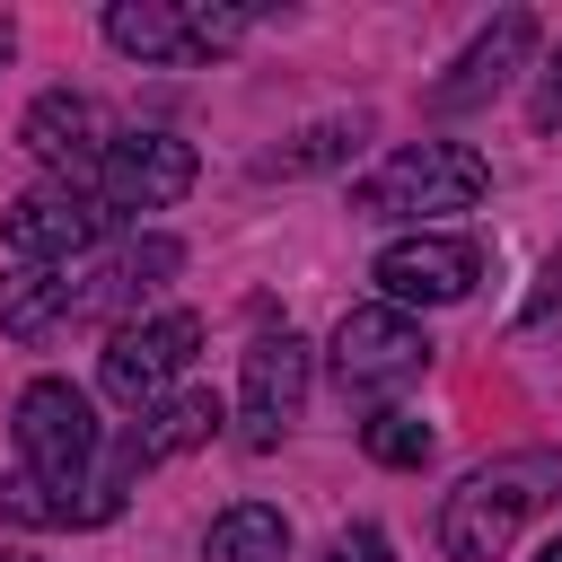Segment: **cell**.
Listing matches in <instances>:
<instances>
[{
  "label": "cell",
  "instance_id": "1",
  "mask_svg": "<svg viewBox=\"0 0 562 562\" xmlns=\"http://www.w3.org/2000/svg\"><path fill=\"white\" fill-rule=\"evenodd\" d=\"M562 492V448H518V457H492L474 465L448 501H439V544L448 562H501L518 544V527Z\"/></svg>",
  "mask_w": 562,
  "mask_h": 562
},
{
  "label": "cell",
  "instance_id": "2",
  "mask_svg": "<svg viewBox=\"0 0 562 562\" xmlns=\"http://www.w3.org/2000/svg\"><path fill=\"white\" fill-rule=\"evenodd\" d=\"M18 474H35L53 501H70L79 509V527H105L123 501L114 492H97L88 483V465H97V413H88V395L70 386V378H35L26 395H18Z\"/></svg>",
  "mask_w": 562,
  "mask_h": 562
},
{
  "label": "cell",
  "instance_id": "3",
  "mask_svg": "<svg viewBox=\"0 0 562 562\" xmlns=\"http://www.w3.org/2000/svg\"><path fill=\"white\" fill-rule=\"evenodd\" d=\"M492 193V167L483 149L465 140H422V149H395L386 167H369L351 184V211L360 220H439V211H474Z\"/></svg>",
  "mask_w": 562,
  "mask_h": 562
},
{
  "label": "cell",
  "instance_id": "4",
  "mask_svg": "<svg viewBox=\"0 0 562 562\" xmlns=\"http://www.w3.org/2000/svg\"><path fill=\"white\" fill-rule=\"evenodd\" d=\"M193 351H202V316H193V307H158V316H132V325H114V334H105L97 386H105L114 404L149 413V404H167V386L193 369Z\"/></svg>",
  "mask_w": 562,
  "mask_h": 562
},
{
  "label": "cell",
  "instance_id": "5",
  "mask_svg": "<svg viewBox=\"0 0 562 562\" xmlns=\"http://www.w3.org/2000/svg\"><path fill=\"white\" fill-rule=\"evenodd\" d=\"M255 26V9H211V0H114L105 9V44L132 53V61H202V53H228L237 35Z\"/></svg>",
  "mask_w": 562,
  "mask_h": 562
},
{
  "label": "cell",
  "instance_id": "6",
  "mask_svg": "<svg viewBox=\"0 0 562 562\" xmlns=\"http://www.w3.org/2000/svg\"><path fill=\"white\" fill-rule=\"evenodd\" d=\"M422 369H430V334L404 307L378 299V307H351L334 325V378H342V395H404Z\"/></svg>",
  "mask_w": 562,
  "mask_h": 562
},
{
  "label": "cell",
  "instance_id": "7",
  "mask_svg": "<svg viewBox=\"0 0 562 562\" xmlns=\"http://www.w3.org/2000/svg\"><path fill=\"white\" fill-rule=\"evenodd\" d=\"M184 193H193V140H176V132L105 140V158H97V202L105 211H167Z\"/></svg>",
  "mask_w": 562,
  "mask_h": 562
},
{
  "label": "cell",
  "instance_id": "8",
  "mask_svg": "<svg viewBox=\"0 0 562 562\" xmlns=\"http://www.w3.org/2000/svg\"><path fill=\"white\" fill-rule=\"evenodd\" d=\"M307 404V342L281 325V334H255L246 342V378H237V439L246 448H272Z\"/></svg>",
  "mask_w": 562,
  "mask_h": 562
},
{
  "label": "cell",
  "instance_id": "9",
  "mask_svg": "<svg viewBox=\"0 0 562 562\" xmlns=\"http://www.w3.org/2000/svg\"><path fill=\"white\" fill-rule=\"evenodd\" d=\"M474 281H483V246H474V237L422 228V237H395V246L378 255L386 307H448V299H465Z\"/></svg>",
  "mask_w": 562,
  "mask_h": 562
},
{
  "label": "cell",
  "instance_id": "10",
  "mask_svg": "<svg viewBox=\"0 0 562 562\" xmlns=\"http://www.w3.org/2000/svg\"><path fill=\"white\" fill-rule=\"evenodd\" d=\"M97 237H105V202L79 193V184H35V193L9 202V255L18 263H61L70 272V255H88Z\"/></svg>",
  "mask_w": 562,
  "mask_h": 562
},
{
  "label": "cell",
  "instance_id": "11",
  "mask_svg": "<svg viewBox=\"0 0 562 562\" xmlns=\"http://www.w3.org/2000/svg\"><path fill=\"white\" fill-rule=\"evenodd\" d=\"M228 413H220V395L211 386H184V395H167V404H149L132 430H123V448H114V465L97 474L114 501H123V483L132 474H149V465H167V457H184V448H202L211 430H220Z\"/></svg>",
  "mask_w": 562,
  "mask_h": 562
},
{
  "label": "cell",
  "instance_id": "12",
  "mask_svg": "<svg viewBox=\"0 0 562 562\" xmlns=\"http://www.w3.org/2000/svg\"><path fill=\"white\" fill-rule=\"evenodd\" d=\"M527 53H536V18H527V9H501V18H492V26H483V35H474L457 61H448V79L430 88V105H439V114L483 105V97H492V88H501V79H509Z\"/></svg>",
  "mask_w": 562,
  "mask_h": 562
},
{
  "label": "cell",
  "instance_id": "13",
  "mask_svg": "<svg viewBox=\"0 0 562 562\" xmlns=\"http://www.w3.org/2000/svg\"><path fill=\"white\" fill-rule=\"evenodd\" d=\"M176 272H184V246H176V237H132V246H114L97 272H70V316H105V307H132V299L167 290Z\"/></svg>",
  "mask_w": 562,
  "mask_h": 562
},
{
  "label": "cell",
  "instance_id": "14",
  "mask_svg": "<svg viewBox=\"0 0 562 562\" xmlns=\"http://www.w3.org/2000/svg\"><path fill=\"white\" fill-rule=\"evenodd\" d=\"M18 140H26L61 184H79V167H97V158H105V140H97V105H88L79 88H44V97L26 105Z\"/></svg>",
  "mask_w": 562,
  "mask_h": 562
},
{
  "label": "cell",
  "instance_id": "15",
  "mask_svg": "<svg viewBox=\"0 0 562 562\" xmlns=\"http://www.w3.org/2000/svg\"><path fill=\"white\" fill-rule=\"evenodd\" d=\"M53 325H70V272H61V263H18V272L0 281V334L44 342Z\"/></svg>",
  "mask_w": 562,
  "mask_h": 562
},
{
  "label": "cell",
  "instance_id": "16",
  "mask_svg": "<svg viewBox=\"0 0 562 562\" xmlns=\"http://www.w3.org/2000/svg\"><path fill=\"white\" fill-rule=\"evenodd\" d=\"M202 553H211V562H290V518L263 509V501H237V509L211 518Z\"/></svg>",
  "mask_w": 562,
  "mask_h": 562
},
{
  "label": "cell",
  "instance_id": "17",
  "mask_svg": "<svg viewBox=\"0 0 562 562\" xmlns=\"http://www.w3.org/2000/svg\"><path fill=\"white\" fill-rule=\"evenodd\" d=\"M360 140H369V114H325V123H307L299 140H281V149L263 158V176H316V167H342Z\"/></svg>",
  "mask_w": 562,
  "mask_h": 562
},
{
  "label": "cell",
  "instance_id": "18",
  "mask_svg": "<svg viewBox=\"0 0 562 562\" xmlns=\"http://www.w3.org/2000/svg\"><path fill=\"white\" fill-rule=\"evenodd\" d=\"M360 448H369L378 465H430V422H413V413H369V422H360Z\"/></svg>",
  "mask_w": 562,
  "mask_h": 562
},
{
  "label": "cell",
  "instance_id": "19",
  "mask_svg": "<svg viewBox=\"0 0 562 562\" xmlns=\"http://www.w3.org/2000/svg\"><path fill=\"white\" fill-rule=\"evenodd\" d=\"M0 518H18V527H79V509L53 501L35 474H0Z\"/></svg>",
  "mask_w": 562,
  "mask_h": 562
},
{
  "label": "cell",
  "instance_id": "20",
  "mask_svg": "<svg viewBox=\"0 0 562 562\" xmlns=\"http://www.w3.org/2000/svg\"><path fill=\"white\" fill-rule=\"evenodd\" d=\"M527 123H536V132H562V44H553V61H544L536 88H527Z\"/></svg>",
  "mask_w": 562,
  "mask_h": 562
},
{
  "label": "cell",
  "instance_id": "21",
  "mask_svg": "<svg viewBox=\"0 0 562 562\" xmlns=\"http://www.w3.org/2000/svg\"><path fill=\"white\" fill-rule=\"evenodd\" d=\"M325 562H395V544H386L378 527H342V536L325 544Z\"/></svg>",
  "mask_w": 562,
  "mask_h": 562
},
{
  "label": "cell",
  "instance_id": "22",
  "mask_svg": "<svg viewBox=\"0 0 562 562\" xmlns=\"http://www.w3.org/2000/svg\"><path fill=\"white\" fill-rule=\"evenodd\" d=\"M9 53H18V26H9V18H0V61H9Z\"/></svg>",
  "mask_w": 562,
  "mask_h": 562
},
{
  "label": "cell",
  "instance_id": "23",
  "mask_svg": "<svg viewBox=\"0 0 562 562\" xmlns=\"http://www.w3.org/2000/svg\"><path fill=\"white\" fill-rule=\"evenodd\" d=\"M536 562H562V536H553V544H544V553H536Z\"/></svg>",
  "mask_w": 562,
  "mask_h": 562
},
{
  "label": "cell",
  "instance_id": "24",
  "mask_svg": "<svg viewBox=\"0 0 562 562\" xmlns=\"http://www.w3.org/2000/svg\"><path fill=\"white\" fill-rule=\"evenodd\" d=\"M0 562H26V553H0Z\"/></svg>",
  "mask_w": 562,
  "mask_h": 562
}]
</instances>
